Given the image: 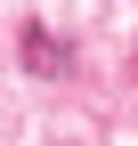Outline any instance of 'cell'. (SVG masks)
<instances>
[{"instance_id": "obj_1", "label": "cell", "mask_w": 138, "mask_h": 146, "mask_svg": "<svg viewBox=\"0 0 138 146\" xmlns=\"http://www.w3.org/2000/svg\"><path fill=\"white\" fill-rule=\"evenodd\" d=\"M25 65H33V73H65V49L49 41L41 25H25Z\"/></svg>"}]
</instances>
